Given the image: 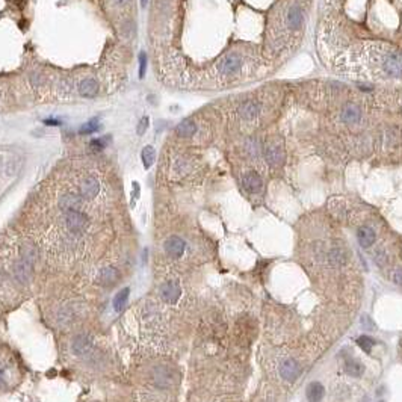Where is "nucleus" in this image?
<instances>
[{
	"instance_id": "obj_11",
	"label": "nucleus",
	"mask_w": 402,
	"mask_h": 402,
	"mask_svg": "<svg viewBox=\"0 0 402 402\" xmlns=\"http://www.w3.org/2000/svg\"><path fill=\"white\" fill-rule=\"evenodd\" d=\"M77 91L85 99H94L99 94V82L94 77H85L77 84Z\"/></svg>"
},
{
	"instance_id": "obj_1",
	"label": "nucleus",
	"mask_w": 402,
	"mask_h": 402,
	"mask_svg": "<svg viewBox=\"0 0 402 402\" xmlns=\"http://www.w3.org/2000/svg\"><path fill=\"white\" fill-rule=\"evenodd\" d=\"M337 67L346 76L361 79L402 77V52L383 43H363L345 52Z\"/></svg>"
},
{
	"instance_id": "obj_13",
	"label": "nucleus",
	"mask_w": 402,
	"mask_h": 402,
	"mask_svg": "<svg viewBox=\"0 0 402 402\" xmlns=\"http://www.w3.org/2000/svg\"><path fill=\"white\" fill-rule=\"evenodd\" d=\"M239 113H240V116H242L244 119H247V121H254V119L259 116V113H260V106L253 100L245 101V103L239 107Z\"/></svg>"
},
{
	"instance_id": "obj_26",
	"label": "nucleus",
	"mask_w": 402,
	"mask_h": 402,
	"mask_svg": "<svg viewBox=\"0 0 402 402\" xmlns=\"http://www.w3.org/2000/svg\"><path fill=\"white\" fill-rule=\"evenodd\" d=\"M375 343H377V342H375L372 337H369V336H361V337L357 339V345H358L363 351H366V352H371L372 348L375 346Z\"/></svg>"
},
{
	"instance_id": "obj_34",
	"label": "nucleus",
	"mask_w": 402,
	"mask_h": 402,
	"mask_svg": "<svg viewBox=\"0 0 402 402\" xmlns=\"http://www.w3.org/2000/svg\"><path fill=\"white\" fill-rule=\"evenodd\" d=\"M3 386V375H2V372H0V387Z\"/></svg>"
},
{
	"instance_id": "obj_16",
	"label": "nucleus",
	"mask_w": 402,
	"mask_h": 402,
	"mask_svg": "<svg viewBox=\"0 0 402 402\" xmlns=\"http://www.w3.org/2000/svg\"><path fill=\"white\" fill-rule=\"evenodd\" d=\"M59 204L61 207L68 212V210H79L81 204H82V195H76L73 192H68V194H64L59 200Z\"/></svg>"
},
{
	"instance_id": "obj_24",
	"label": "nucleus",
	"mask_w": 402,
	"mask_h": 402,
	"mask_svg": "<svg viewBox=\"0 0 402 402\" xmlns=\"http://www.w3.org/2000/svg\"><path fill=\"white\" fill-rule=\"evenodd\" d=\"M345 372H346L348 375H351V377H361L363 372H365V368H363L360 363H357L355 360L349 358V360H346V363H345Z\"/></svg>"
},
{
	"instance_id": "obj_8",
	"label": "nucleus",
	"mask_w": 402,
	"mask_h": 402,
	"mask_svg": "<svg viewBox=\"0 0 402 402\" xmlns=\"http://www.w3.org/2000/svg\"><path fill=\"white\" fill-rule=\"evenodd\" d=\"M185 248H186V244L182 237L179 236H170L167 240H165V253L173 257V259H179L183 256L185 253Z\"/></svg>"
},
{
	"instance_id": "obj_25",
	"label": "nucleus",
	"mask_w": 402,
	"mask_h": 402,
	"mask_svg": "<svg viewBox=\"0 0 402 402\" xmlns=\"http://www.w3.org/2000/svg\"><path fill=\"white\" fill-rule=\"evenodd\" d=\"M328 260H330L331 265H342V263H345V260H346V254H345L343 250H340V248H334V250L330 251V254H328Z\"/></svg>"
},
{
	"instance_id": "obj_6",
	"label": "nucleus",
	"mask_w": 402,
	"mask_h": 402,
	"mask_svg": "<svg viewBox=\"0 0 402 402\" xmlns=\"http://www.w3.org/2000/svg\"><path fill=\"white\" fill-rule=\"evenodd\" d=\"M285 23H286V26H288L291 30H297V29H300L302 26V23H304V14H302L301 6H298V5H292V6L286 11V14H285Z\"/></svg>"
},
{
	"instance_id": "obj_18",
	"label": "nucleus",
	"mask_w": 402,
	"mask_h": 402,
	"mask_svg": "<svg viewBox=\"0 0 402 402\" xmlns=\"http://www.w3.org/2000/svg\"><path fill=\"white\" fill-rule=\"evenodd\" d=\"M91 348V340L88 336H77L73 342V351L77 354V355H82V354H87Z\"/></svg>"
},
{
	"instance_id": "obj_23",
	"label": "nucleus",
	"mask_w": 402,
	"mask_h": 402,
	"mask_svg": "<svg viewBox=\"0 0 402 402\" xmlns=\"http://www.w3.org/2000/svg\"><path fill=\"white\" fill-rule=\"evenodd\" d=\"M15 274L18 277L20 282H26L29 278V274H30V265L27 263V260H20L15 263Z\"/></svg>"
},
{
	"instance_id": "obj_27",
	"label": "nucleus",
	"mask_w": 402,
	"mask_h": 402,
	"mask_svg": "<svg viewBox=\"0 0 402 402\" xmlns=\"http://www.w3.org/2000/svg\"><path fill=\"white\" fill-rule=\"evenodd\" d=\"M107 138L106 136H103V138H97V139H93L91 141V150L94 151V153H100V151H103L106 147H107Z\"/></svg>"
},
{
	"instance_id": "obj_31",
	"label": "nucleus",
	"mask_w": 402,
	"mask_h": 402,
	"mask_svg": "<svg viewBox=\"0 0 402 402\" xmlns=\"http://www.w3.org/2000/svg\"><path fill=\"white\" fill-rule=\"evenodd\" d=\"M113 6H116V8H123V6H126L130 0H109Z\"/></svg>"
},
{
	"instance_id": "obj_29",
	"label": "nucleus",
	"mask_w": 402,
	"mask_h": 402,
	"mask_svg": "<svg viewBox=\"0 0 402 402\" xmlns=\"http://www.w3.org/2000/svg\"><path fill=\"white\" fill-rule=\"evenodd\" d=\"M148 126H150V119H148V116H142V118L139 119L138 126H136V133H138L139 136H142V135L148 130Z\"/></svg>"
},
{
	"instance_id": "obj_33",
	"label": "nucleus",
	"mask_w": 402,
	"mask_h": 402,
	"mask_svg": "<svg viewBox=\"0 0 402 402\" xmlns=\"http://www.w3.org/2000/svg\"><path fill=\"white\" fill-rule=\"evenodd\" d=\"M147 5H148V0H141V6H142V8H145Z\"/></svg>"
},
{
	"instance_id": "obj_22",
	"label": "nucleus",
	"mask_w": 402,
	"mask_h": 402,
	"mask_svg": "<svg viewBox=\"0 0 402 402\" xmlns=\"http://www.w3.org/2000/svg\"><path fill=\"white\" fill-rule=\"evenodd\" d=\"M100 130H101L100 118H91V119H88V121L81 127V133H82V135H93V133L100 132Z\"/></svg>"
},
{
	"instance_id": "obj_5",
	"label": "nucleus",
	"mask_w": 402,
	"mask_h": 402,
	"mask_svg": "<svg viewBox=\"0 0 402 402\" xmlns=\"http://www.w3.org/2000/svg\"><path fill=\"white\" fill-rule=\"evenodd\" d=\"M100 192V182L94 176H87L81 183V195L82 198L93 200Z\"/></svg>"
},
{
	"instance_id": "obj_10",
	"label": "nucleus",
	"mask_w": 402,
	"mask_h": 402,
	"mask_svg": "<svg viewBox=\"0 0 402 402\" xmlns=\"http://www.w3.org/2000/svg\"><path fill=\"white\" fill-rule=\"evenodd\" d=\"M242 185L245 188V191H248L250 194H257L262 191L263 188V182L262 177L256 173V171H248L244 174L242 177Z\"/></svg>"
},
{
	"instance_id": "obj_21",
	"label": "nucleus",
	"mask_w": 402,
	"mask_h": 402,
	"mask_svg": "<svg viewBox=\"0 0 402 402\" xmlns=\"http://www.w3.org/2000/svg\"><path fill=\"white\" fill-rule=\"evenodd\" d=\"M118 278V272L113 268H103L99 274V280L103 285H113Z\"/></svg>"
},
{
	"instance_id": "obj_20",
	"label": "nucleus",
	"mask_w": 402,
	"mask_h": 402,
	"mask_svg": "<svg viewBox=\"0 0 402 402\" xmlns=\"http://www.w3.org/2000/svg\"><path fill=\"white\" fill-rule=\"evenodd\" d=\"M129 295H130V289H129V288H124V289H121V291L113 297L112 304H113L115 311H121V310L126 307L127 300H129Z\"/></svg>"
},
{
	"instance_id": "obj_2",
	"label": "nucleus",
	"mask_w": 402,
	"mask_h": 402,
	"mask_svg": "<svg viewBox=\"0 0 402 402\" xmlns=\"http://www.w3.org/2000/svg\"><path fill=\"white\" fill-rule=\"evenodd\" d=\"M244 68V56L239 55V53H227L225 56H222L216 65H215V70L219 76L222 77H231V76H236L242 71Z\"/></svg>"
},
{
	"instance_id": "obj_3",
	"label": "nucleus",
	"mask_w": 402,
	"mask_h": 402,
	"mask_svg": "<svg viewBox=\"0 0 402 402\" xmlns=\"http://www.w3.org/2000/svg\"><path fill=\"white\" fill-rule=\"evenodd\" d=\"M263 156L272 167H280L285 160V151L280 141H268L263 147Z\"/></svg>"
},
{
	"instance_id": "obj_19",
	"label": "nucleus",
	"mask_w": 402,
	"mask_h": 402,
	"mask_svg": "<svg viewBox=\"0 0 402 402\" xmlns=\"http://www.w3.org/2000/svg\"><path fill=\"white\" fill-rule=\"evenodd\" d=\"M141 160H142L144 168L145 170H150L153 167L154 160H156V150H154V147L145 145L142 148V151H141Z\"/></svg>"
},
{
	"instance_id": "obj_28",
	"label": "nucleus",
	"mask_w": 402,
	"mask_h": 402,
	"mask_svg": "<svg viewBox=\"0 0 402 402\" xmlns=\"http://www.w3.org/2000/svg\"><path fill=\"white\" fill-rule=\"evenodd\" d=\"M145 70H147V55H145V52H141L139 53V71H138L139 79H144Z\"/></svg>"
},
{
	"instance_id": "obj_30",
	"label": "nucleus",
	"mask_w": 402,
	"mask_h": 402,
	"mask_svg": "<svg viewBox=\"0 0 402 402\" xmlns=\"http://www.w3.org/2000/svg\"><path fill=\"white\" fill-rule=\"evenodd\" d=\"M44 124L52 126V127H58V126H62V121L59 118H47V119H44Z\"/></svg>"
},
{
	"instance_id": "obj_17",
	"label": "nucleus",
	"mask_w": 402,
	"mask_h": 402,
	"mask_svg": "<svg viewBox=\"0 0 402 402\" xmlns=\"http://www.w3.org/2000/svg\"><path fill=\"white\" fill-rule=\"evenodd\" d=\"M360 116H361V110L355 104H346L342 109V113H340V118L345 123H355V121L360 119Z\"/></svg>"
},
{
	"instance_id": "obj_12",
	"label": "nucleus",
	"mask_w": 402,
	"mask_h": 402,
	"mask_svg": "<svg viewBox=\"0 0 402 402\" xmlns=\"http://www.w3.org/2000/svg\"><path fill=\"white\" fill-rule=\"evenodd\" d=\"M375 239H377V234L375 231L368 227V225H363L357 230V240L358 244L363 247V248H369L375 244Z\"/></svg>"
},
{
	"instance_id": "obj_7",
	"label": "nucleus",
	"mask_w": 402,
	"mask_h": 402,
	"mask_svg": "<svg viewBox=\"0 0 402 402\" xmlns=\"http://www.w3.org/2000/svg\"><path fill=\"white\" fill-rule=\"evenodd\" d=\"M180 295H182V289L177 282H167L160 288V297L168 304H176L179 301Z\"/></svg>"
},
{
	"instance_id": "obj_15",
	"label": "nucleus",
	"mask_w": 402,
	"mask_h": 402,
	"mask_svg": "<svg viewBox=\"0 0 402 402\" xmlns=\"http://www.w3.org/2000/svg\"><path fill=\"white\" fill-rule=\"evenodd\" d=\"M325 395V389L320 383L317 381H313L307 386V390H305V396H307V401L308 402H320L322 398Z\"/></svg>"
},
{
	"instance_id": "obj_4",
	"label": "nucleus",
	"mask_w": 402,
	"mask_h": 402,
	"mask_svg": "<svg viewBox=\"0 0 402 402\" xmlns=\"http://www.w3.org/2000/svg\"><path fill=\"white\" fill-rule=\"evenodd\" d=\"M65 224L70 231L81 233L88 225V216L82 213L81 210H68L65 212Z\"/></svg>"
},
{
	"instance_id": "obj_9",
	"label": "nucleus",
	"mask_w": 402,
	"mask_h": 402,
	"mask_svg": "<svg viewBox=\"0 0 402 402\" xmlns=\"http://www.w3.org/2000/svg\"><path fill=\"white\" fill-rule=\"evenodd\" d=\"M280 375L286 381H295L301 375V368L294 358H288L280 366Z\"/></svg>"
},
{
	"instance_id": "obj_32",
	"label": "nucleus",
	"mask_w": 402,
	"mask_h": 402,
	"mask_svg": "<svg viewBox=\"0 0 402 402\" xmlns=\"http://www.w3.org/2000/svg\"><path fill=\"white\" fill-rule=\"evenodd\" d=\"M395 282H396L398 285H401L402 286V269L395 271Z\"/></svg>"
},
{
	"instance_id": "obj_14",
	"label": "nucleus",
	"mask_w": 402,
	"mask_h": 402,
	"mask_svg": "<svg viewBox=\"0 0 402 402\" xmlns=\"http://www.w3.org/2000/svg\"><path fill=\"white\" fill-rule=\"evenodd\" d=\"M176 133L180 136V138H192L195 133H197V124L194 119L191 118H186L183 121H180L176 127Z\"/></svg>"
}]
</instances>
